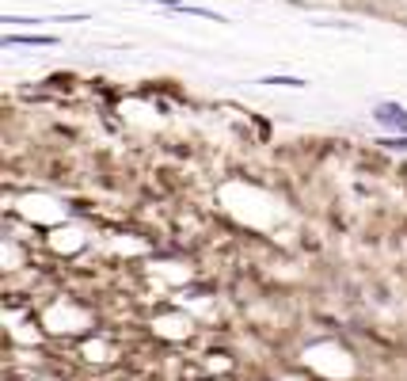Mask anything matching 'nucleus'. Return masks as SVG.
<instances>
[{"mask_svg": "<svg viewBox=\"0 0 407 381\" xmlns=\"http://www.w3.org/2000/svg\"><path fill=\"white\" fill-rule=\"evenodd\" d=\"M8 46H54L57 39H50V34H12V39H4Z\"/></svg>", "mask_w": 407, "mask_h": 381, "instance_id": "f03ea898", "label": "nucleus"}, {"mask_svg": "<svg viewBox=\"0 0 407 381\" xmlns=\"http://www.w3.org/2000/svg\"><path fill=\"white\" fill-rule=\"evenodd\" d=\"M373 118L384 126V130H396V133H404V138H407V111L399 107V103H392V100L377 103V107H373Z\"/></svg>", "mask_w": 407, "mask_h": 381, "instance_id": "f257e3e1", "label": "nucleus"}]
</instances>
